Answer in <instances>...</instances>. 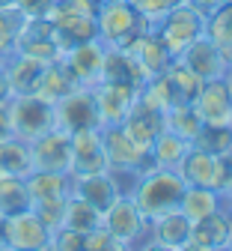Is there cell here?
Wrapping results in <instances>:
<instances>
[{
    "label": "cell",
    "instance_id": "obj_1",
    "mask_svg": "<svg viewBox=\"0 0 232 251\" xmlns=\"http://www.w3.org/2000/svg\"><path fill=\"white\" fill-rule=\"evenodd\" d=\"M182 195H185V179L179 176V171L155 168L137 179L134 192H131V201L137 203V209L146 222H155V218L179 209Z\"/></svg>",
    "mask_w": 232,
    "mask_h": 251
},
{
    "label": "cell",
    "instance_id": "obj_2",
    "mask_svg": "<svg viewBox=\"0 0 232 251\" xmlns=\"http://www.w3.org/2000/svg\"><path fill=\"white\" fill-rule=\"evenodd\" d=\"M95 24H98V39L107 48H122V51H128L146 30H152V21L143 18L128 0H102Z\"/></svg>",
    "mask_w": 232,
    "mask_h": 251
},
{
    "label": "cell",
    "instance_id": "obj_3",
    "mask_svg": "<svg viewBox=\"0 0 232 251\" xmlns=\"http://www.w3.org/2000/svg\"><path fill=\"white\" fill-rule=\"evenodd\" d=\"M6 108H9V123H12V138H18L24 144H33L36 138H42L51 129H57L54 105L39 99L36 93H27V96H9Z\"/></svg>",
    "mask_w": 232,
    "mask_h": 251
},
{
    "label": "cell",
    "instance_id": "obj_4",
    "mask_svg": "<svg viewBox=\"0 0 232 251\" xmlns=\"http://www.w3.org/2000/svg\"><path fill=\"white\" fill-rule=\"evenodd\" d=\"M102 227L116 242H122L128 251H140L152 239V222H146L140 215V209H137L134 201H131V195L116 198V203L102 215Z\"/></svg>",
    "mask_w": 232,
    "mask_h": 251
},
{
    "label": "cell",
    "instance_id": "obj_5",
    "mask_svg": "<svg viewBox=\"0 0 232 251\" xmlns=\"http://www.w3.org/2000/svg\"><path fill=\"white\" fill-rule=\"evenodd\" d=\"M102 144L107 155V171H131L137 176H146L149 171H155L152 152L137 147L125 135L122 126H102Z\"/></svg>",
    "mask_w": 232,
    "mask_h": 251
},
{
    "label": "cell",
    "instance_id": "obj_6",
    "mask_svg": "<svg viewBox=\"0 0 232 251\" xmlns=\"http://www.w3.org/2000/svg\"><path fill=\"white\" fill-rule=\"evenodd\" d=\"M12 54L30 57V60H39V63H54L63 57L57 36H54V24L48 18H21L18 30H15V48Z\"/></svg>",
    "mask_w": 232,
    "mask_h": 251
},
{
    "label": "cell",
    "instance_id": "obj_7",
    "mask_svg": "<svg viewBox=\"0 0 232 251\" xmlns=\"http://www.w3.org/2000/svg\"><path fill=\"white\" fill-rule=\"evenodd\" d=\"M155 30H158V36L164 39V45L173 51V57H179L193 39H200L206 33V18L182 3V6H176V9H170L167 15H164L155 24Z\"/></svg>",
    "mask_w": 232,
    "mask_h": 251
},
{
    "label": "cell",
    "instance_id": "obj_8",
    "mask_svg": "<svg viewBox=\"0 0 232 251\" xmlns=\"http://www.w3.org/2000/svg\"><path fill=\"white\" fill-rule=\"evenodd\" d=\"M54 114H57V129L69 132V135L84 132V129H102L92 87H78V90H72L65 99H60V102L54 105Z\"/></svg>",
    "mask_w": 232,
    "mask_h": 251
},
{
    "label": "cell",
    "instance_id": "obj_9",
    "mask_svg": "<svg viewBox=\"0 0 232 251\" xmlns=\"http://www.w3.org/2000/svg\"><path fill=\"white\" fill-rule=\"evenodd\" d=\"M30 159H33V171L69 174L72 171V135L63 129H51L48 135L30 144Z\"/></svg>",
    "mask_w": 232,
    "mask_h": 251
},
{
    "label": "cell",
    "instance_id": "obj_10",
    "mask_svg": "<svg viewBox=\"0 0 232 251\" xmlns=\"http://www.w3.org/2000/svg\"><path fill=\"white\" fill-rule=\"evenodd\" d=\"M107 171L102 129H84L72 135V171L69 176H92Z\"/></svg>",
    "mask_w": 232,
    "mask_h": 251
},
{
    "label": "cell",
    "instance_id": "obj_11",
    "mask_svg": "<svg viewBox=\"0 0 232 251\" xmlns=\"http://www.w3.org/2000/svg\"><path fill=\"white\" fill-rule=\"evenodd\" d=\"M179 63H185V66L200 78L203 84L206 81H217V78H223L226 75V69H229V63L223 60V54H220V48L203 33L200 39H193L179 57H176Z\"/></svg>",
    "mask_w": 232,
    "mask_h": 251
},
{
    "label": "cell",
    "instance_id": "obj_12",
    "mask_svg": "<svg viewBox=\"0 0 232 251\" xmlns=\"http://www.w3.org/2000/svg\"><path fill=\"white\" fill-rule=\"evenodd\" d=\"M105 54H107V45L102 39H92V42H84L72 51H65L63 63L69 66V72L75 75L81 87H95L105 72Z\"/></svg>",
    "mask_w": 232,
    "mask_h": 251
},
{
    "label": "cell",
    "instance_id": "obj_13",
    "mask_svg": "<svg viewBox=\"0 0 232 251\" xmlns=\"http://www.w3.org/2000/svg\"><path fill=\"white\" fill-rule=\"evenodd\" d=\"M122 129H125V135L134 141L137 147L149 150L161 132H167V117H164V111L146 105L143 99H134L128 117L122 120Z\"/></svg>",
    "mask_w": 232,
    "mask_h": 251
},
{
    "label": "cell",
    "instance_id": "obj_14",
    "mask_svg": "<svg viewBox=\"0 0 232 251\" xmlns=\"http://www.w3.org/2000/svg\"><path fill=\"white\" fill-rule=\"evenodd\" d=\"M51 242V230L39 222L33 209L6 218V248L12 251H39Z\"/></svg>",
    "mask_w": 232,
    "mask_h": 251
},
{
    "label": "cell",
    "instance_id": "obj_15",
    "mask_svg": "<svg viewBox=\"0 0 232 251\" xmlns=\"http://www.w3.org/2000/svg\"><path fill=\"white\" fill-rule=\"evenodd\" d=\"M95 96V108H98V123L102 126H122V120L128 117L131 105L137 99V90L122 87V84H110V81H98L92 87Z\"/></svg>",
    "mask_w": 232,
    "mask_h": 251
},
{
    "label": "cell",
    "instance_id": "obj_16",
    "mask_svg": "<svg viewBox=\"0 0 232 251\" xmlns=\"http://www.w3.org/2000/svg\"><path fill=\"white\" fill-rule=\"evenodd\" d=\"M48 21L54 24V36H57V45L60 51H72L84 42H92L98 39V24L92 15H75V12H57L51 9Z\"/></svg>",
    "mask_w": 232,
    "mask_h": 251
},
{
    "label": "cell",
    "instance_id": "obj_17",
    "mask_svg": "<svg viewBox=\"0 0 232 251\" xmlns=\"http://www.w3.org/2000/svg\"><path fill=\"white\" fill-rule=\"evenodd\" d=\"M193 108L200 114L203 126H232V96H229L223 78L206 81L200 96L193 99Z\"/></svg>",
    "mask_w": 232,
    "mask_h": 251
},
{
    "label": "cell",
    "instance_id": "obj_18",
    "mask_svg": "<svg viewBox=\"0 0 232 251\" xmlns=\"http://www.w3.org/2000/svg\"><path fill=\"white\" fill-rule=\"evenodd\" d=\"M131 54L137 57V63H140V69L146 72V78H155V75H164L170 66H173V51L164 45V39L158 36V30L152 27V30H146V33L128 48Z\"/></svg>",
    "mask_w": 232,
    "mask_h": 251
},
{
    "label": "cell",
    "instance_id": "obj_19",
    "mask_svg": "<svg viewBox=\"0 0 232 251\" xmlns=\"http://www.w3.org/2000/svg\"><path fill=\"white\" fill-rule=\"evenodd\" d=\"M72 195L84 198L89 206H95L102 215L116 203V198H122L116 182H113V176L107 171L105 174H92V176H72Z\"/></svg>",
    "mask_w": 232,
    "mask_h": 251
},
{
    "label": "cell",
    "instance_id": "obj_20",
    "mask_svg": "<svg viewBox=\"0 0 232 251\" xmlns=\"http://www.w3.org/2000/svg\"><path fill=\"white\" fill-rule=\"evenodd\" d=\"M102 81H110V84H122V87H131L137 90L146 84V72L140 69L137 57L131 51H122V48H107L105 54V72H102Z\"/></svg>",
    "mask_w": 232,
    "mask_h": 251
},
{
    "label": "cell",
    "instance_id": "obj_21",
    "mask_svg": "<svg viewBox=\"0 0 232 251\" xmlns=\"http://www.w3.org/2000/svg\"><path fill=\"white\" fill-rule=\"evenodd\" d=\"M226 239H229V212L226 209H217V212L200 218V222H190L188 245L196 251L220 248V245H226Z\"/></svg>",
    "mask_w": 232,
    "mask_h": 251
},
{
    "label": "cell",
    "instance_id": "obj_22",
    "mask_svg": "<svg viewBox=\"0 0 232 251\" xmlns=\"http://www.w3.org/2000/svg\"><path fill=\"white\" fill-rule=\"evenodd\" d=\"M30 206L33 203H57L72 195V176L69 174H48V171H33L27 179Z\"/></svg>",
    "mask_w": 232,
    "mask_h": 251
},
{
    "label": "cell",
    "instance_id": "obj_23",
    "mask_svg": "<svg viewBox=\"0 0 232 251\" xmlns=\"http://www.w3.org/2000/svg\"><path fill=\"white\" fill-rule=\"evenodd\" d=\"M42 69H45V63L30 60V57H21V54H12L3 63V75H6V84H9V96H27V93H36L39 78H42Z\"/></svg>",
    "mask_w": 232,
    "mask_h": 251
},
{
    "label": "cell",
    "instance_id": "obj_24",
    "mask_svg": "<svg viewBox=\"0 0 232 251\" xmlns=\"http://www.w3.org/2000/svg\"><path fill=\"white\" fill-rule=\"evenodd\" d=\"M81 84L75 81V75L69 72V66L63 63V57L60 60H54V63H48V66L42 69V78H39V87H36V96L39 99H45L48 105H57L60 99H65L72 90H78Z\"/></svg>",
    "mask_w": 232,
    "mask_h": 251
},
{
    "label": "cell",
    "instance_id": "obj_25",
    "mask_svg": "<svg viewBox=\"0 0 232 251\" xmlns=\"http://www.w3.org/2000/svg\"><path fill=\"white\" fill-rule=\"evenodd\" d=\"M179 176L185 179V185H206V188H214V176H217V155L190 147V150H188V155L182 159V165H179Z\"/></svg>",
    "mask_w": 232,
    "mask_h": 251
},
{
    "label": "cell",
    "instance_id": "obj_26",
    "mask_svg": "<svg viewBox=\"0 0 232 251\" xmlns=\"http://www.w3.org/2000/svg\"><path fill=\"white\" fill-rule=\"evenodd\" d=\"M223 209V201L214 188H206V185H185V195L179 201V212L188 218V222H200V218L211 215Z\"/></svg>",
    "mask_w": 232,
    "mask_h": 251
},
{
    "label": "cell",
    "instance_id": "obj_27",
    "mask_svg": "<svg viewBox=\"0 0 232 251\" xmlns=\"http://www.w3.org/2000/svg\"><path fill=\"white\" fill-rule=\"evenodd\" d=\"M188 236H190V222L179 209H173V212H167V215H161V218L152 222V239L161 242V245H167V248H173V251L185 248Z\"/></svg>",
    "mask_w": 232,
    "mask_h": 251
},
{
    "label": "cell",
    "instance_id": "obj_28",
    "mask_svg": "<svg viewBox=\"0 0 232 251\" xmlns=\"http://www.w3.org/2000/svg\"><path fill=\"white\" fill-rule=\"evenodd\" d=\"M164 78H167L173 105H193V99L200 96V90H203V81L179 60H173V66L164 72Z\"/></svg>",
    "mask_w": 232,
    "mask_h": 251
},
{
    "label": "cell",
    "instance_id": "obj_29",
    "mask_svg": "<svg viewBox=\"0 0 232 251\" xmlns=\"http://www.w3.org/2000/svg\"><path fill=\"white\" fill-rule=\"evenodd\" d=\"M188 150H190V144L185 138L173 135V132H161L155 138V144L149 147L155 168H164V171H179V165H182V159L188 155Z\"/></svg>",
    "mask_w": 232,
    "mask_h": 251
},
{
    "label": "cell",
    "instance_id": "obj_30",
    "mask_svg": "<svg viewBox=\"0 0 232 251\" xmlns=\"http://www.w3.org/2000/svg\"><path fill=\"white\" fill-rule=\"evenodd\" d=\"M63 227L78 230V233H92L102 227V212L95 206H89L84 198L69 195L65 198V209H63Z\"/></svg>",
    "mask_w": 232,
    "mask_h": 251
},
{
    "label": "cell",
    "instance_id": "obj_31",
    "mask_svg": "<svg viewBox=\"0 0 232 251\" xmlns=\"http://www.w3.org/2000/svg\"><path fill=\"white\" fill-rule=\"evenodd\" d=\"M206 36L220 48L223 60L232 66V0H226L206 18Z\"/></svg>",
    "mask_w": 232,
    "mask_h": 251
},
{
    "label": "cell",
    "instance_id": "obj_32",
    "mask_svg": "<svg viewBox=\"0 0 232 251\" xmlns=\"http://www.w3.org/2000/svg\"><path fill=\"white\" fill-rule=\"evenodd\" d=\"M30 209V192L24 176H12V174H0V218H9Z\"/></svg>",
    "mask_w": 232,
    "mask_h": 251
},
{
    "label": "cell",
    "instance_id": "obj_33",
    "mask_svg": "<svg viewBox=\"0 0 232 251\" xmlns=\"http://www.w3.org/2000/svg\"><path fill=\"white\" fill-rule=\"evenodd\" d=\"M0 174H12V176H30L33 174V159H30V144L18 138L0 141Z\"/></svg>",
    "mask_w": 232,
    "mask_h": 251
},
{
    "label": "cell",
    "instance_id": "obj_34",
    "mask_svg": "<svg viewBox=\"0 0 232 251\" xmlns=\"http://www.w3.org/2000/svg\"><path fill=\"white\" fill-rule=\"evenodd\" d=\"M164 117H167V132L185 138L188 144L196 138V132L203 129V120H200V114H196L193 105H173Z\"/></svg>",
    "mask_w": 232,
    "mask_h": 251
},
{
    "label": "cell",
    "instance_id": "obj_35",
    "mask_svg": "<svg viewBox=\"0 0 232 251\" xmlns=\"http://www.w3.org/2000/svg\"><path fill=\"white\" fill-rule=\"evenodd\" d=\"M190 147L211 152V155H226L232 150V126H203L196 138L190 141Z\"/></svg>",
    "mask_w": 232,
    "mask_h": 251
},
{
    "label": "cell",
    "instance_id": "obj_36",
    "mask_svg": "<svg viewBox=\"0 0 232 251\" xmlns=\"http://www.w3.org/2000/svg\"><path fill=\"white\" fill-rule=\"evenodd\" d=\"M51 245H54V251H89V233L60 227L51 233Z\"/></svg>",
    "mask_w": 232,
    "mask_h": 251
},
{
    "label": "cell",
    "instance_id": "obj_37",
    "mask_svg": "<svg viewBox=\"0 0 232 251\" xmlns=\"http://www.w3.org/2000/svg\"><path fill=\"white\" fill-rule=\"evenodd\" d=\"M18 15L15 12H0V66L12 57L15 48V30H18Z\"/></svg>",
    "mask_w": 232,
    "mask_h": 251
},
{
    "label": "cell",
    "instance_id": "obj_38",
    "mask_svg": "<svg viewBox=\"0 0 232 251\" xmlns=\"http://www.w3.org/2000/svg\"><path fill=\"white\" fill-rule=\"evenodd\" d=\"M131 6H134L143 18H149L152 21V27L167 15L170 9H176V6H182V0H128Z\"/></svg>",
    "mask_w": 232,
    "mask_h": 251
},
{
    "label": "cell",
    "instance_id": "obj_39",
    "mask_svg": "<svg viewBox=\"0 0 232 251\" xmlns=\"http://www.w3.org/2000/svg\"><path fill=\"white\" fill-rule=\"evenodd\" d=\"M30 209L39 215V222H42L51 233L63 227V209H65V201H57V203H33Z\"/></svg>",
    "mask_w": 232,
    "mask_h": 251
},
{
    "label": "cell",
    "instance_id": "obj_40",
    "mask_svg": "<svg viewBox=\"0 0 232 251\" xmlns=\"http://www.w3.org/2000/svg\"><path fill=\"white\" fill-rule=\"evenodd\" d=\"M214 192L226 203L232 198V155H217V176H214Z\"/></svg>",
    "mask_w": 232,
    "mask_h": 251
},
{
    "label": "cell",
    "instance_id": "obj_41",
    "mask_svg": "<svg viewBox=\"0 0 232 251\" xmlns=\"http://www.w3.org/2000/svg\"><path fill=\"white\" fill-rule=\"evenodd\" d=\"M57 0H15L18 18H48Z\"/></svg>",
    "mask_w": 232,
    "mask_h": 251
},
{
    "label": "cell",
    "instance_id": "obj_42",
    "mask_svg": "<svg viewBox=\"0 0 232 251\" xmlns=\"http://www.w3.org/2000/svg\"><path fill=\"white\" fill-rule=\"evenodd\" d=\"M89 251H128L122 242H116L105 227H98L89 233Z\"/></svg>",
    "mask_w": 232,
    "mask_h": 251
},
{
    "label": "cell",
    "instance_id": "obj_43",
    "mask_svg": "<svg viewBox=\"0 0 232 251\" xmlns=\"http://www.w3.org/2000/svg\"><path fill=\"white\" fill-rule=\"evenodd\" d=\"M182 3H185V6H190L193 12H200L203 18H209L217 6H223V3H226V0H182Z\"/></svg>",
    "mask_w": 232,
    "mask_h": 251
},
{
    "label": "cell",
    "instance_id": "obj_44",
    "mask_svg": "<svg viewBox=\"0 0 232 251\" xmlns=\"http://www.w3.org/2000/svg\"><path fill=\"white\" fill-rule=\"evenodd\" d=\"M6 102H9V99H6ZM6 102H0V141L12 138V123H9V108H6Z\"/></svg>",
    "mask_w": 232,
    "mask_h": 251
},
{
    "label": "cell",
    "instance_id": "obj_45",
    "mask_svg": "<svg viewBox=\"0 0 232 251\" xmlns=\"http://www.w3.org/2000/svg\"><path fill=\"white\" fill-rule=\"evenodd\" d=\"M9 99V84H6V75H3V66H0V102Z\"/></svg>",
    "mask_w": 232,
    "mask_h": 251
},
{
    "label": "cell",
    "instance_id": "obj_46",
    "mask_svg": "<svg viewBox=\"0 0 232 251\" xmlns=\"http://www.w3.org/2000/svg\"><path fill=\"white\" fill-rule=\"evenodd\" d=\"M140 251H173V248H167V245H161V242H155V239H149Z\"/></svg>",
    "mask_w": 232,
    "mask_h": 251
},
{
    "label": "cell",
    "instance_id": "obj_47",
    "mask_svg": "<svg viewBox=\"0 0 232 251\" xmlns=\"http://www.w3.org/2000/svg\"><path fill=\"white\" fill-rule=\"evenodd\" d=\"M0 248H6V218H0Z\"/></svg>",
    "mask_w": 232,
    "mask_h": 251
},
{
    "label": "cell",
    "instance_id": "obj_48",
    "mask_svg": "<svg viewBox=\"0 0 232 251\" xmlns=\"http://www.w3.org/2000/svg\"><path fill=\"white\" fill-rule=\"evenodd\" d=\"M0 12H15V0H0Z\"/></svg>",
    "mask_w": 232,
    "mask_h": 251
},
{
    "label": "cell",
    "instance_id": "obj_49",
    "mask_svg": "<svg viewBox=\"0 0 232 251\" xmlns=\"http://www.w3.org/2000/svg\"><path fill=\"white\" fill-rule=\"evenodd\" d=\"M223 84H226V90H229V96H232V66L226 69V75H223Z\"/></svg>",
    "mask_w": 232,
    "mask_h": 251
},
{
    "label": "cell",
    "instance_id": "obj_50",
    "mask_svg": "<svg viewBox=\"0 0 232 251\" xmlns=\"http://www.w3.org/2000/svg\"><path fill=\"white\" fill-rule=\"evenodd\" d=\"M211 251H232V245L226 242V245H220V248H211Z\"/></svg>",
    "mask_w": 232,
    "mask_h": 251
},
{
    "label": "cell",
    "instance_id": "obj_51",
    "mask_svg": "<svg viewBox=\"0 0 232 251\" xmlns=\"http://www.w3.org/2000/svg\"><path fill=\"white\" fill-rule=\"evenodd\" d=\"M223 209H226V212H229V215H232V198H229V201H226V203H223Z\"/></svg>",
    "mask_w": 232,
    "mask_h": 251
},
{
    "label": "cell",
    "instance_id": "obj_52",
    "mask_svg": "<svg viewBox=\"0 0 232 251\" xmlns=\"http://www.w3.org/2000/svg\"><path fill=\"white\" fill-rule=\"evenodd\" d=\"M229 245H232V215H229V239H226Z\"/></svg>",
    "mask_w": 232,
    "mask_h": 251
},
{
    "label": "cell",
    "instance_id": "obj_53",
    "mask_svg": "<svg viewBox=\"0 0 232 251\" xmlns=\"http://www.w3.org/2000/svg\"><path fill=\"white\" fill-rule=\"evenodd\" d=\"M39 251H54V245H51V242H48V245H45V248H39Z\"/></svg>",
    "mask_w": 232,
    "mask_h": 251
},
{
    "label": "cell",
    "instance_id": "obj_54",
    "mask_svg": "<svg viewBox=\"0 0 232 251\" xmlns=\"http://www.w3.org/2000/svg\"><path fill=\"white\" fill-rule=\"evenodd\" d=\"M179 251H196V248H190V245H185V248H179Z\"/></svg>",
    "mask_w": 232,
    "mask_h": 251
},
{
    "label": "cell",
    "instance_id": "obj_55",
    "mask_svg": "<svg viewBox=\"0 0 232 251\" xmlns=\"http://www.w3.org/2000/svg\"><path fill=\"white\" fill-rule=\"evenodd\" d=\"M0 251H12V248H0Z\"/></svg>",
    "mask_w": 232,
    "mask_h": 251
}]
</instances>
